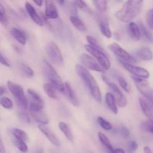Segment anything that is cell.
<instances>
[{
	"label": "cell",
	"instance_id": "6da1fadb",
	"mask_svg": "<svg viewBox=\"0 0 153 153\" xmlns=\"http://www.w3.org/2000/svg\"><path fill=\"white\" fill-rule=\"evenodd\" d=\"M142 0H128L126 1L122 7L116 12L115 16L117 19L123 22H131L132 19L137 17L140 13L143 7Z\"/></svg>",
	"mask_w": 153,
	"mask_h": 153
},
{
	"label": "cell",
	"instance_id": "7a4b0ae2",
	"mask_svg": "<svg viewBox=\"0 0 153 153\" xmlns=\"http://www.w3.org/2000/svg\"><path fill=\"white\" fill-rule=\"evenodd\" d=\"M75 69H76V72L78 74V76L81 78V79L85 84L88 89L89 90L93 98L96 101L98 102H101V91H100V87H99L98 84H97V81L95 80L94 76L88 71V70H87L85 67H84L81 64H76V67H75Z\"/></svg>",
	"mask_w": 153,
	"mask_h": 153
},
{
	"label": "cell",
	"instance_id": "3957f363",
	"mask_svg": "<svg viewBox=\"0 0 153 153\" xmlns=\"http://www.w3.org/2000/svg\"><path fill=\"white\" fill-rule=\"evenodd\" d=\"M43 63H44V73L47 77L48 80L49 81V83L52 84L55 89L63 92L64 88V83H63L60 76L58 74L55 68L52 67V64H49L46 61H43Z\"/></svg>",
	"mask_w": 153,
	"mask_h": 153
},
{
	"label": "cell",
	"instance_id": "277c9868",
	"mask_svg": "<svg viewBox=\"0 0 153 153\" xmlns=\"http://www.w3.org/2000/svg\"><path fill=\"white\" fill-rule=\"evenodd\" d=\"M7 86L9 91L11 93L13 97L16 100V103H18L21 108L23 109H27L28 108V100L24 93V90L22 86L18 84L14 83L11 81H7Z\"/></svg>",
	"mask_w": 153,
	"mask_h": 153
},
{
	"label": "cell",
	"instance_id": "5b68a950",
	"mask_svg": "<svg viewBox=\"0 0 153 153\" xmlns=\"http://www.w3.org/2000/svg\"><path fill=\"white\" fill-rule=\"evenodd\" d=\"M85 48L88 53L91 54L94 59L97 60L99 64L105 70H108L111 68V62L104 50H100L89 44H85Z\"/></svg>",
	"mask_w": 153,
	"mask_h": 153
},
{
	"label": "cell",
	"instance_id": "8992f818",
	"mask_svg": "<svg viewBox=\"0 0 153 153\" xmlns=\"http://www.w3.org/2000/svg\"><path fill=\"white\" fill-rule=\"evenodd\" d=\"M46 52L51 62L57 66L64 64V58L58 45L53 41H50L46 46Z\"/></svg>",
	"mask_w": 153,
	"mask_h": 153
},
{
	"label": "cell",
	"instance_id": "52a82bcc",
	"mask_svg": "<svg viewBox=\"0 0 153 153\" xmlns=\"http://www.w3.org/2000/svg\"><path fill=\"white\" fill-rule=\"evenodd\" d=\"M132 79L135 82V85L139 92L149 102L153 107V89L150 87L146 79L132 76Z\"/></svg>",
	"mask_w": 153,
	"mask_h": 153
},
{
	"label": "cell",
	"instance_id": "ba28073f",
	"mask_svg": "<svg viewBox=\"0 0 153 153\" xmlns=\"http://www.w3.org/2000/svg\"><path fill=\"white\" fill-rule=\"evenodd\" d=\"M102 79L106 83V85L111 88V90L113 92V95L114 96L115 99H116L117 103L118 105L120 107H125L127 105V99L126 97L124 96V94H123V92L121 91V90L120 89L119 87L114 84V82H112L111 81V79H109L108 76H106L105 75H103L102 76Z\"/></svg>",
	"mask_w": 153,
	"mask_h": 153
},
{
	"label": "cell",
	"instance_id": "9c48e42d",
	"mask_svg": "<svg viewBox=\"0 0 153 153\" xmlns=\"http://www.w3.org/2000/svg\"><path fill=\"white\" fill-rule=\"evenodd\" d=\"M108 48L118 58L120 59V61H124V62L129 63V64L136 62L135 58L132 55H130L123 48H122V46H120L118 43H111V44L109 45Z\"/></svg>",
	"mask_w": 153,
	"mask_h": 153
},
{
	"label": "cell",
	"instance_id": "30bf717a",
	"mask_svg": "<svg viewBox=\"0 0 153 153\" xmlns=\"http://www.w3.org/2000/svg\"><path fill=\"white\" fill-rule=\"evenodd\" d=\"M80 62L82 63V65L87 70H91L94 71L100 72V73H104L105 70L102 68L101 65L99 64L97 61H96L92 56L88 55V54L83 53L80 55Z\"/></svg>",
	"mask_w": 153,
	"mask_h": 153
},
{
	"label": "cell",
	"instance_id": "8fae6325",
	"mask_svg": "<svg viewBox=\"0 0 153 153\" xmlns=\"http://www.w3.org/2000/svg\"><path fill=\"white\" fill-rule=\"evenodd\" d=\"M120 63L128 73L132 74V76L140 78V79H147L149 77V76H150L149 71L145 68L134 66L132 64L124 62V61H120Z\"/></svg>",
	"mask_w": 153,
	"mask_h": 153
},
{
	"label": "cell",
	"instance_id": "7c38bea8",
	"mask_svg": "<svg viewBox=\"0 0 153 153\" xmlns=\"http://www.w3.org/2000/svg\"><path fill=\"white\" fill-rule=\"evenodd\" d=\"M45 8V19H57L59 17L58 9L56 5L52 1H46Z\"/></svg>",
	"mask_w": 153,
	"mask_h": 153
},
{
	"label": "cell",
	"instance_id": "4fadbf2b",
	"mask_svg": "<svg viewBox=\"0 0 153 153\" xmlns=\"http://www.w3.org/2000/svg\"><path fill=\"white\" fill-rule=\"evenodd\" d=\"M63 93L65 94L67 100H69V102H70L74 106L79 105V100H78L77 97H76V94H75L74 91H73L72 87L70 86V85L68 83V82H65V83H64V91H63Z\"/></svg>",
	"mask_w": 153,
	"mask_h": 153
},
{
	"label": "cell",
	"instance_id": "5bb4252c",
	"mask_svg": "<svg viewBox=\"0 0 153 153\" xmlns=\"http://www.w3.org/2000/svg\"><path fill=\"white\" fill-rule=\"evenodd\" d=\"M25 7L27 13L29 15L31 19L38 25H43V18L37 13L34 6L28 1H26L25 4Z\"/></svg>",
	"mask_w": 153,
	"mask_h": 153
},
{
	"label": "cell",
	"instance_id": "9a60e30c",
	"mask_svg": "<svg viewBox=\"0 0 153 153\" xmlns=\"http://www.w3.org/2000/svg\"><path fill=\"white\" fill-rule=\"evenodd\" d=\"M38 128L40 129V131L44 134L45 137L49 140V142H50L51 143L55 145V146H60L59 140L58 139L57 136L55 135L48 127H46V126L43 125H39Z\"/></svg>",
	"mask_w": 153,
	"mask_h": 153
},
{
	"label": "cell",
	"instance_id": "2e32d148",
	"mask_svg": "<svg viewBox=\"0 0 153 153\" xmlns=\"http://www.w3.org/2000/svg\"><path fill=\"white\" fill-rule=\"evenodd\" d=\"M135 55L138 59L143 61H150L153 59V52L149 48L143 46L137 49Z\"/></svg>",
	"mask_w": 153,
	"mask_h": 153
},
{
	"label": "cell",
	"instance_id": "e0dca14e",
	"mask_svg": "<svg viewBox=\"0 0 153 153\" xmlns=\"http://www.w3.org/2000/svg\"><path fill=\"white\" fill-rule=\"evenodd\" d=\"M128 32L130 37L132 40L137 41L141 38V34H140V28L138 25L134 22H131L128 25Z\"/></svg>",
	"mask_w": 153,
	"mask_h": 153
},
{
	"label": "cell",
	"instance_id": "ac0fdd59",
	"mask_svg": "<svg viewBox=\"0 0 153 153\" xmlns=\"http://www.w3.org/2000/svg\"><path fill=\"white\" fill-rule=\"evenodd\" d=\"M10 34L12 37L21 45H25L27 41V37L25 33L22 30L17 28H13L10 30Z\"/></svg>",
	"mask_w": 153,
	"mask_h": 153
},
{
	"label": "cell",
	"instance_id": "d6986e66",
	"mask_svg": "<svg viewBox=\"0 0 153 153\" xmlns=\"http://www.w3.org/2000/svg\"><path fill=\"white\" fill-rule=\"evenodd\" d=\"M105 102L107 105L108 108L109 110L114 114H117L118 112L117 108V103L116 99H115L114 96L111 93H107L105 94Z\"/></svg>",
	"mask_w": 153,
	"mask_h": 153
},
{
	"label": "cell",
	"instance_id": "ffe728a7",
	"mask_svg": "<svg viewBox=\"0 0 153 153\" xmlns=\"http://www.w3.org/2000/svg\"><path fill=\"white\" fill-rule=\"evenodd\" d=\"M30 114H31V116L32 117L33 119H34L36 122L38 123L40 125L46 126L49 123L48 117H46V115L45 114L44 112H43V111L37 112H30Z\"/></svg>",
	"mask_w": 153,
	"mask_h": 153
},
{
	"label": "cell",
	"instance_id": "44dd1931",
	"mask_svg": "<svg viewBox=\"0 0 153 153\" xmlns=\"http://www.w3.org/2000/svg\"><path fill=\"white\" fill-rule=\"evenodd\" d=\"M139 103H140L142 111L143 112L145 116L149 118V119H152L153 111L152 108H151L150 105L146 100H143V98H139Z\"/></svg>",
	"mask_w": 153,
	"mask_h": 153
},
{
	"label": "cell",
	"instance_id": "7402d4cb",
	"mask_svg": "<svg viewBox=\"0 0 153 153\" xmlns=\"http://www.w3.org/2000/svg\"><path fill=\"white\" fill-rule=\"evenodd\" d=\"M70 20L71 22V23L73 24V26L76 28L77 30H79V31H87V26L85 25V24L84 23L83 21L80 19L79 17L76 16H71L70 17Z\"/></svg>",
	"mask_w": 153,
	"mask_h": 153
},
{
	"label": "cell",
	"instance_id": "603a6c76",
	"mask_svg": "<svg viewBox=\"0 0 153 153\" xmlns=\"http://www.w3.org/2000/svg\"><path fill=\"white\" fill-rule=\"evenodd\" d=\"M138 26L139 28H140V34H141V37H143V38L145 40H146L147 42H149V43H153V35L152 33L147 29L146 26L143 25V22H138Z\"/></svg>",
	"mask_w": 153,
	"mask_h": 153
},
{
	"label": "cell",
	"instance_id": "cb8c5ba5",
	"mask_svg": "<svg viewBox=\"0 0 153 153\" xmlns=\"http://www.w3.org/2000/svg\"><path fill=\"white\" fill-rule=\"evenodd\" d=\"M58 127H59L60 130L62 131L64 135L66 137V138H67L69 141L73 142V133H72V131L71 129H70V126H68V124L64 122H60L59 123H58Z\"/></svg>",
	"mask_w": 153,
	"mask_h": 153
},
{
	"label": "cell",
	"instance_id": "d4e9b609",
	"mask_svg": "<svg viewBox=\"0 0 153 153\" xmlns=\"http://www.w3.org/2000/svg\"><path fill=\"white\" fill-rule=\"evenodd\" d=\"M98 137L100 141L101 142L102 144L106 148V149L108 150L109 153H114V149L112 146L110 140L107 137V136L105 135V134L102 132H99L98 133Z\"/></svg>",
	"mask_w": 153,
	"mask_h": 153
},
{
	"label": "cell",
	"instance_id": "484cf974",
	"mask_svg": "<svg viewBox=\"0 0 153 153\" xmlns=\"http://www.w3.org/2000/svg\"><path fill=\"white\" fill-rule=\"evenodd\" d=\"M55 88H54L53 85L52 84H50L49 82L46 83L43 85V90H44V92L49 98L53 99V100H57L58 99V95H57V93L55 91Z\"/></svg>",
	"mask_w": 153,
	"mask_h": 153
},
{
	"label": "cell",
	"instance_id": "4316f807",
	"mask_svg": "<svg viewBox=\"0 0 153 153\" xmlns=\"http://www.w3.org/2000/svg\"><path fill=\"white\" fill-rule=\"evenodd\" d=\"M100 30L102 34L106 37V38H111L112 37V32L111 30L110 26L107 22L104 21H101L100 22Z\"/></svg>",
	"mask_w": 153,
	"mask_h": 153
},
{
	"label": "cell",
	"instance_id": "83f0119b",
	"mask_svg": "<svg viewBox=\"0 0 153 153\" xmlns=\"http://www.w3.org/2000/svg\"><path fill=\"white\" fill-rule=\"evenodd\" d=\"M12 134H13L15 139L22 140V141L25 142L26 140H28V135H27V134L23 130L20 129V128H13V130H12Z\"/></svg>",
	"mask_w": 153,
	"mask_h": 153
},
{
	"label": "cell",
	"instance_id": "f1b7e54d",
	"mask_svg": "<svg viewBox=\"0 0 153 153\" xmlns=\"http://www.w3.org/2000/svg\"><path fill=\"white\" fill-rule=\"evenodd\" d=\"M93 4L95 5L97 10L101 13H105L107 10L108 7V1L105 0H96V1H93Z\"/></svg>",
	"mask_w": 153,
	"mask_h": 153
},
{
	"label": "cell",
	"instance_id": "f546056e",
	"mask_svg": "<svg viewBox=\"0 0 153 153\" xmlns=\"http://www.w3.org/2000/svg\"><path fill=\"white\" fill-rule=\"evenodd\" d=\"M97 122H98L99 125L102 127L104 130L105 131H111L113 128L111 124L108 122V120H106L105 119H104L102 117H99L98 119H97Z\"/></svg>",
	"mask_w": 153,
	"mask_h": 153
},
{
	"label": "cell",
	"instance_id": "4dcf8cb0",
	"mask_svg": "<svg viewBox=\"0 0 153 153\" xmlns=\"http://www.w3.org/2000/svg\"><path fill=\"white\" fill-rule=\"evenodd\" d=\"M19 67H20L21 72H22L26 77H33V76H34V71H33V70L29 67V66H28L27 64H20Z\"/></svg>",
	"mask_w": 153,
	"mask_h": 153
},
{
	"label": "cell",
	"instance_id": "1f68e13d",
	"mask_svg": "<svg viewBox=\"0 0 153 153\" xmlns=\"http://www.w3.org/2000/svg\"><path fill=\"white\" fill-rule=\"evenodd\" d=\"M141 128L143 131L153 134V119H149L142 123Z\"/></svg>",
	"mask_w": 153,
	"mask_h": 153
},
{
	"label": "cell",
	"instance_id": "d6a6232c",
	"mask_svg": "<svg viewBox=\"0 0 153 153\" xmlns=\"http://www.w3.org/2000/svg\"><path fill=\"white\" fill-rule=\"evenodd\" d=\"M13 143H14L15 146L17 147V149H19L20 152H22V153H26L28 152V148L25 141H22V140H17V139H14V140H13Z\"/></svg>",
	"mask_w": 153,
	"mask_h": 153
},
{
	"label": "cell",
	"instance_id": "836d02e7",
	"mask_svg": "<svg viewBox=\"0 0 153 153\" xmlns=\"http://www.w3.org/2000/svg\"><path fill=\"white\" fill-rule=\"evenodd\" d=\"M28 94H29L30 97H31V99H32V102L39 103V104L43 105V100H42V98L40 97V95H39L36 91H34V90L28 89Z\"/></svg>",
	"mask_w": 153,
	"mask_h": 153
},
{
	"label": "cell",
	"instance_id": "e575fe53",
	"mask_svg": "<svg viewBox=\"0 0 153 153\" xmlns=\"http://www.w3.org/2000/svg\"><path fill=\"white\" fill-rule=\"evenodd\" d=\"M0 105L5 109H11L13 105L11 100L6 97H2L0 99Z\"/></svg>",
	"mask_w": 153,
	"mask_h": 153
},
{
	"label": "cell",
	"instance_id": "d590c367",
	"mask_svg": "<svg viewBox=\"0 0 153 153\" xmlns=\"http://www.w3.org/2000/svg\"><path fill=\"white\" fill-rule=\"evenodd\" d=\"M87 41L88 42V44L91 45V46H94V47L97 48V49H100V50H104V49H102V47L100 45L99 42L97 41V39L93 37L92 36H88V37H87Z\"/></svg>",
	"mask_w": 153,
	"mask_h": 153
},
{
	"label": "cell",
	"instance_id": "8d00e7d4",
	"mask_svg": "<svg viewBox=\"0 0 153 153\" xmlns=\"http://www.w3.org/2000/svg\"><path fill=\"white\" fill-rule=\"evenodd\" d=\"M118 82H119L121 88L124 90L126 93L130 92V88H129V85H128V82L124 79L123 76H119L118 77Z\"/></svg>",
	"mask_w": 153,
	"mask_h": 153
},
{
	"label": "cell",
	"instance_id": "74e56055",
	"mask_svg": "<svg viewBox=\"0 0 153 153\" xmlns=\"http://www.w3.org/2000/svg\"><path fill=\"white\" fill-rule=\"evenodd\" d=\"M74 4H76V6L79 8L82 9L84 11H86L88 13H91V10L89 7L88 6V4H86V2L84 1H73Z\"/></svg>",
	"mask_w": 153,
	"mask_h": 153
},
{
	"label": "cell",
	"instance_id": "f35d334b",
	"mask_svg": "<svg viewBox=\"0 0 153 153\" xmlns=\"http://www.w3.org/2000/svg\"><path fill=\"white\" fill-rule=\"evenodd\" d=\"M43 105L39 104V103L37 102H31L29 105L30 112L40 111H43Z\"/></svg>",
	"mask_w": 153,
	"mask_h": 153
},
{
	"label": "cell",
	"instance_id": "ab89813d",
	"mask_svg": "<svg viewBox=\"0 0 153 153\" xmlns=\"http://www.w3.org/2000/svg\"><path fill=\"white\" fill-rule=\"evenodd\" d=\"M146 22L149 28L153 29V7L149 9L146 13Z\"/></svg>",
	"mask_w": 153,
	"mask_h": 153
},
{
	"label": "cell",
	"instance_id": "60d3db41",
	"mask_svg": "<svg viewBox=\"0 0 153 153\" xmlns=\"http://www.w3.org/2000/svg\"><path fill=\"white\" fill-rule=\"evenodd\" d=\"M119 133L123 138H127L130 136L129 130L125 126H122L119 128Z\"/></svg>",
	"mask_w": 153,
	"mask_h": 153
},
{
	"label": "cell",
	"instance_id": "b9f144b4",
	"mask_svg": "<svg viewBox=\"0 0 153 153\" xmlns=\"http://www.w3.org/2000/svg\"><path fill=\"white\" fill-rule=\"evenodd\" d=\"M128 148L131 152H134L138 148V144H137V142L134 141V140H130L128 143Z\"/></svg>",
	"mask_w": 153,
	"mask_h": 153
},
{
	"label": "cell",
	"instance_id": "7bdbcfd3",
	"mask_svg": "<svg viewBox=\"0 0 153 153\" xmlns=\"http://www.w3.org/2000/svg\"><path fill=\"white\" fill-rule=\"evenodd\" d=\"M0 64H2V65H4V66H5V67H10V63H9L8 61H7V60L4 58V56L1 53V52H0Z\"/></svg>",
	"mask_w": 153,
	"mask_h": 153
},
{
	"label": "cell",
	"instance_id": "ee69618b",
	"mask_svg": "<svg viewBox=\"0 0 153 153\" xmlns=\"http://www.w3.org/2000/svg\"><path fill=\"white\" fill-rule=\"evenodd\" d=\"M7 18L5 15V12L0 10V22L3 24L7 23Z\"/></svg>",
	"mask_w": 153,
	"mask_h": 153
},
{
	"label": "cell",
	"instance_id": "f6af8a7d",
	"mask_svg": "<svg viewBox=\"0 0 153 153\" xmlns=\"http://www.w3.org/2000/svg\"><path fill=\"white\" fill-rule=\"evenodd\" d=\"M20 118L22 120L25 121L27 123H29L30 122V119L28 117V114L25 113H20Z\"/></svg>",
	"mask_w": 153,
	"mask_h": 153
},
{
	"label": "cell",
	"instance_id": "bcb514c9",
	"mask_svg": "<svg viewBox=\"0 0 153 153\" xmlns=\"http://www.w3.org/2000/svg\"><path fill=\"white\" fill-rule=\"evenodd\" d=\"M0 153H6L5 152V148H4L3 142L1 140V137H0Z\"/></svg>",
	"mask_w": 153,
	"mask_h": 153
},
{
	"label": "cell",
	"instance_id": "7dc6e473",
	"mask_svg": "<svg viewBox=\"0 0 153 153\" xmlns=\"http://www.w3.org/2000/svg\"><path fill=\"white\" fill-rule=\"evenodd\" d=\"M143 152L144 153H152V149H150V147H149V146H146L143 147Z\"/></svg>",
	"mask_w": 153,
	"mask_h": 153
},
{
	"label": "cell",
	"instance_id": "c3c4849f",
	"mask_svg": "<svg viewBox=\"0 0 153 153\" xmlns=\"http://www.w3.org/2000/svg\"><path fill=\"white\" fill-rule=\"evenodd\" d=\"M114 153H125V151L121 148H119V149H114Z\"/></svg>",
	"mask_w": 153,
	"mask_h": 153
},
{
	"label": "cell",
	"instance_id": "681fc988",
	"mask_svg": "<svg viewBox=\"0 0 153 153\" xmlns=\"http://www.w3.org/2000/svg\"><path fill=\"white\" fill-rule=\"evenodd\" d=\"M34 2L35 3L37 6H39V7L42 6V4H43V1H41V0H39V1L38 0H34Z\"/></svg>",
	"mask_w": 153,
	"mask_h": 153
},
{
	"label": "cell",
	"instance_id": "f907efd6",
	"mask_svg": "<svg viewBox=\"0 0 153 153\" xmlns=\"http://www.w3.org/2000/svg\"><path fill=\"white\" fill-rule=\"evenodd\" d=\"M34 153H44V152H43V149H42V148H40V149H36L35 152Z\"/></svg>",
	"mask_w": 153,
	"mask_h": 153
},
{
	"label": "cell",
	"instance_id": "816d5d0a",
	"mask_svg": "<svg viewBox=\"0 0 153 153\" xmlns=\"http://www.w3.org/2000/svg\"><path fill=\"white\" fill-rule=\"evenodd\" d=\"M4 89L2 88V87L0 86V96L3 95V94H4Z\"/></svg>",
	"mask_w": 153,
	"mask_h": 153
},
{
	"label": "cell",
	"instance_id": "f5cc1de1",
	"mask_svg": "<svg viewBox=\"0 0 153 153\" xmlns=\"http://www.w3.org/2000/svg\"><path fill=\"white\" fill-rule=\"evenodd\" d=\"M0 10H1V11L5 12V9H4V6H3L2 4H1V2H0Z\"/></svg>",
	"mask_w": 153,
	"mask_h": 153
}]
</instances>
